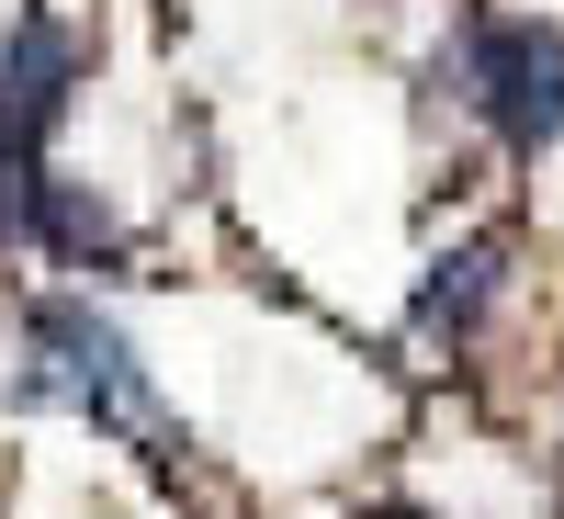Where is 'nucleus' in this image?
Wrapping results in <instances>:
<instances>
[{"instance_id":"39448f33","label":"nucleus","mask_w":564,"mask_h":519,"mask_svg":"<svg viewBox=\"0 0 564 519\" xmlns=\"http://www.w3.org/2000/svg\"><path fill=\"white\" fill-rule=\"evenodd\" d=\"M23 249H57L68 271H124V215H113V193H90V181H68L57 159H45V170H34Z\"/></svg>"},{"instance_id":"f03ea898","label":"nucleus","mask_w":564,"mask_h":519,"mask_svg":"<svg viewBox=\"0 0 564 519\" xmlns=\"http://www.w3.org/2000/svg\"><path fill=\"white\" fill-rule=\"evenodd\" d=\"M508 159L564 148V23L553 12H452V45L430 68Z\"/></svg>"},{"instance_id":"423d86ee","label":"nucleus","mask_w":564,"mask_h":519,"mask_svg":"<svg viewBox=\"0 0 564 519\" xmlns=\"http://www.w3.org/2000/svg\"><path fill=\"white\" fill-rule=\"evenodd\" d=\"M350 519H441V508H417V497H361Z\"/></svg>"},{"instance_id":"f257e3e1","label":"nucleus","mask_w":564,"mask_h":519,"mask_svg":"<svg viewBox=\"0 0 564 519\" xmlns=\"http://www.w3.org/2000/svg\"><path fill=\"white\" fill-rule=\"evenodd\" d=\"M12 407H68V418H90V430L135 441L148 463H181V452H193V430L170 418L148 350H135L124 316L90 305V294H34V305H23V385H12Z\"/></svg>"},{"instance_id":"20e7f679","label":"nucleus","mask_w":564,"mask_h":519,"mask_svg":"<svg viewBox=\"0 0 564 519\" xmlns=\"http://www.w3.org/2000/svg\"><path fill=\"white\" fill-rule=\"evenodd\" d=\"M508 294V238H452L430 271H417V294H406V327L430 350H475L486 339V316Z\"/></svg>"},{"instance_id":"7ed1b4c3","label":"nucleus","mask_w":564,"mask_h":519,"mask_svg":"<svg viewBox=\"0 0 564 519\" xmlns=\"http://www.w3.org/2000/svg\"><path fill=\"white\" fill-rule=\"evenodd\" d=\"M79 79H90V34L57 12V0H23L12 34H0V125H12L23 148H45Z\"/></svg>"}]
</instances>
